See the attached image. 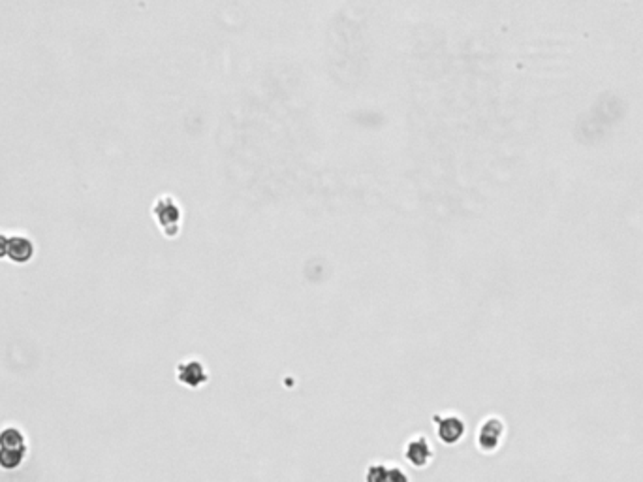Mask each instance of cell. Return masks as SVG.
Masks as SVG:
<instances>
[{
    "label": "cell",
    "mask_w": 643,
    "mask_h": 482,
    "mask_svg": "<svg viewBox=\"0 0 643 482\" xmlns=\"http://www.w3.org/2000/svg\"><path fill=\"white\" fill-rule=\"evenodd\" d=\"M155 219L168 235H175L181 222V207L171 196H162L155 204Z\"/></svg>",
    "instance_id": "3"
},
{
    "label": "cell",
    "mask_w": 643,
    "mask_h": 482,
    "mask_svg": "<svg viewBox=\"0 0 643 482\" xmlns=\"http://www.w3.org/2000/svg\"><path fill=\"white\" fill-rule=\"evenodd\" d=\"M25 439L14 428H6L0 433V465L2 469H17L25 458Z\"/></svg>",
    "instance_id": "1"
},
{
    "label": "cell",
    "mask_w": 643,
    "mask_h": 482,
    "mask_svg": "<svg viewBox=\"0 0 643 482\" xmlns=\"http://www.w3.org/2000/svg\"><path fill=\"white\" fill-rule=\"evenodd\" d=\"M365 476H367L369 481H373V482H380V481L401 482V481H406V475H404L401 469L388 468V465H382V463H373V465H369Z\"/></svg>",
    "instance_id": "7"
},
{
    "label": "cell",
    "mask_w": 643,
    "mask_h": 482,
    "mask_svg": "<svg viewBox=\"0 0 643 482\" xmlns=\"http://www.w3.org/2000/svg\"><path fill=\"white\" fill-rule=\"evenodd\" d=\"M177 379L188 388H199L207 383V369L199 360H184L177 366Z\"/></svg>",
    "instance_id": "5"
},
{
    "label": "cell",
    "mask_w": 643,
    "mask_h": 482,
    "mask_svg": "<svg viewBox=\"0 0 643 482\" xmlns=\"http://www.w3.org/2000/svg\"><path fill=\"white\" fill-rule=\"evenodd\" d=\"M433 422L437 426L439 439L444 445H448V447L457 445L465 437V432H467L465 420L461 419V417H455V415H435Z\"/></svg>",
    "instance_id": "2"
},
{
    "label": "cell",
    "mask_w": 643,
    "mask_h": 482,
    "mask_svg": "<svg viewBox=\"0 0 643 482\" xmlns=\"http://www.w3.org/2000/svg\"><path fill=\"white\" fill-rule=\"evenodd\" d=\"M502 435H504V424H502V420H483V424L480 426V432H478V447H480L483 452H495L497 448L501 447Z\"/></svg>",
    "instance_id": "4"
},
{
    "label": "cell",
    "mask_w": 643,
    "mask_h": 482,
    "mask_svg": "<svg viewBox=\"0 0 643 482\" xmlns=\"http://www.w3.org/2000/svg\"><path fill=\"white\" fill-rule=\"evenodd\" d=\"M433 458L431 452V445L427 443L425 437L422 435H416V437H412L408 441V445H406V460L417 469H424Z\"/></svg>",
    "instance_id": "6"
}]
</instances>
